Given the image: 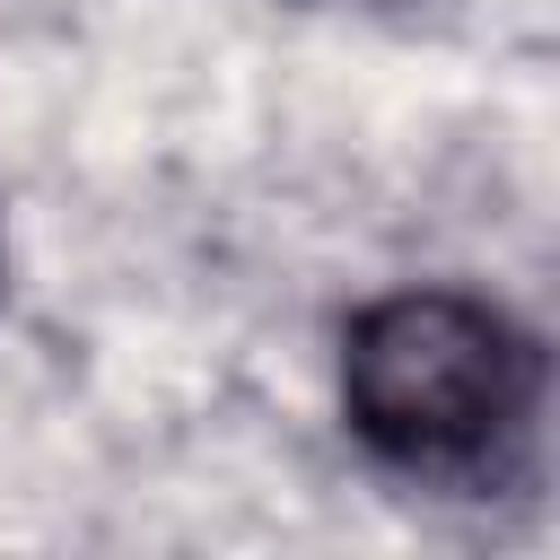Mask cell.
Listing matches in <instances>:
<instances>
[{"instance_id":"obj_1","label":"cell","mask_w":560,"mask_h":560,"mask_svg":"<svg viewBox=\"0 0 560 560\" xmlns=\"http://www.w3.org/2000/svg\"><path fill=\"white\" fill-rule=\"evenodd\" d=\"M542 411V341L472 289H385L341 324L350 438L420 481H481Z\"/></svg>"}]
</instances>
